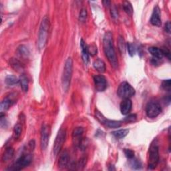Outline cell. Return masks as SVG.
Instances as JSON below:
<instances>
[{"label": "cell", "mask_w": 171, "mask_h": 171, "mask_svg": "<svg viewBox=\"0 0 171 171\" xmlns=\"http://www.w3.org/2000/svg\"><path fill=\"white\" fill-rule=\"evenodd\" d=\"M103 47L106 56L108 58L110 64L114 68H117L118 62L115 49L114 47L113 36L111 32H106L103 38Z\"/></svg>", "instance_id": "6da1fadb"}, {"label": "cell", "mask_w": 171, "mask_h": 171, "mask_svg": "<svg viewBox=\"0 0 171 171\" xmlns=\"http://www.w3.org/2000/svg\"><path fill=\"white\" fill-rule=\"evenodd\" d=\"M49 28V20L48 16H44L42 20L41 24H40L38 39V46L39 49H44L46 46L48 36Z\"/></svg>", "instance_id": "7a4b0ae2"}, {"label": "cell", "mask_w": 171, "mask_h": 171, "mask_svg": "<svg viewBox=\"0 0 171 171\" xmlns=\"http://www.w3.org/2000/svg\"><path fill=\"white\" fill-rule=\"evenodd\" d=\"M73 72V61L71 58H68L65 62L64 71L62 74V87L65 92H67L69 88Z\"/></svg>", "instance_id": "3957f363"}, {"label": "cell", "mask_w": 171, "mask_h": 171, "mask_svg": "<svg viewBox=\"0 0 171 171\" xmlns=\"http://www.w3.org/2000/svg\"><path fill=\"white\" fill-rule=\"evenodd\" d=\"M159 162V147L157 140H154L149 148V158L148 168L153 170L157 167Z\"/></svg>", "instance_id": "277c9868"}, {"label": "cell", "mask_w": 171, "mask_h": 171, "mask_svg": "<svg viewBox=\"0 0 171 171\" xmlns=\"http://www.w3.org/2000/svg\"><path fill=\"white\" fill-rule=\"evenodd\" d=\"M32 160V156L31 154H25L21 156L16 163H14L13 165L10 166L8 168L7 170H20L25 167H28L30 164Z\"/></svg>", "instance_id": "5b68a950"}, {"label": "cell", "mask_w": 171, "mask_h": 171, "mask_svg": "<svg viewBox=\"0 0 171 171\" xmlns=\"http://www.w3.org/2000/svg\"><path fill=\"white\" fill-rule=\"evenodd\" d=\"M118 96L123 99L130 98L135 94L134 88L127 82H123L120 84L117 90Z\"/></svg>", "instance_id": "8992f818"}, {"label": "cell", "mask_w": 171, "mask_h": 171, "mask_svg": "<svg viewBox=\"0 0 171 171\" xmlns=\"http://www.w3.org/2000/svg\"><path fill=\"white\" fill-rule=\"evenodd\" d=\"M66 130L61 128L59 130L54 144L53 153L55 156H57L60 152V150H62L63 145L65 142V140H66Z\"/></svg>", "instance_id": "52a82bcc"}, {"label": "cell", "mask_w": 171, "mask_h": 171, "mask_svg": "<svg viewBox=\"0 0 171 171\" xmlns=\"http://www.w3.org/2000/svg\"><path fill=\"white\" fill-rule=\"evenodd\" d=\"M162 108L161 106L156 101H151L148 103L146 107V113L147 117L150 118H154L161 113Z\"/></svg>", "instance_id": "ba28073f"}, {"label": "cell", "mask_w": 171, "mask_h": 171, "mask_svg": "<svg viewBox=\"0 0 171 171\" xmlns=\"http://www.w3.org/2000/svg\"><path fill=\"white\" fill-rule=\"evenodd\" d=\"M50 134H51V128L48 124H44L41 130V139H40V145L42 150H45L48 146Z\"/></svg>", "instance_id": "9c48e42d"}, {"label": "cell", "mask_w": 171, "mask_h": 171, "mask_svg": "<svg viewBox=\"0 0 171 171\" xmlns=\"http://www.w3.org/2000/svg\"><path fill=\"white\" fill-rule=\"evenodd\" d=\"M96 90L97 92H104L107 88V81L102 75H94L93 76Z\"/></svg>", "instance_id": "30bf717a"}, {"label": "cell", "mask_w": 171, "mask_h": 171, "mask_svg": "<svg viewBox=\"0 0 171 171\" xmlns=\"http://www.w3.org/2000/svg\"><path fill=\"white\" fill-rule=\"evenodd\" d=\"M150 23L154 26L159 27L161 26V12L158 6H155L153 10L151 18H150Z\"/></svg>", "instance_id": "8fae6325"}, {"label": "cell", "mask_w": 171, "mask_h": 171, "mask_svg": "<svg viewBox=\"0 0 171 171\" xmlns=\"http://www.w3.org/2000/svg\"><path fill=\"white\" fill-rule=\"evenodd\" d=\"M84 129L82 127H77L72 132V139L74 144L76 147H80L82 144Z\"/></svg>", "instance_id": "7c38bea8"}, {"label": "cell", "mask_w": 171, "mask_h": 171, "mask_svg": "<svg viewBox=\"0 0 171 171\" xmlns=\"http://www.w3.org/2000/svg\"><path fill=\"white\" fill-rule=\"evenodd\" d=\"M132 103L130 98L124 99L122 102L120 103V112L123 115H127L131 111Z\"/></svg>", "instance_id": "4fadbf2b"}, {"label": "cell", "mask_w": 171, "mask_h": 171, "mask_svg": "<svg viewBox=\"0 0 171 171\" xmlns=\"http://www.w3.org/2000/svg\"><path fill=\"white\" fill-rule=\"evenodd\" d=\"M70 162V156L67 151H64L60 155L58 161V167L60 168H65L68 166Z\"/></svg>", "instance_id": "5bb4252c"}, {"label": "cell", "mask_w": 171, "mask_h": 171, "mask_svg": "<svg viewBox=\"0 0 171 171\" xmlns=\"http://www.w3.org/2000/svg\"><path fill=\"white\" fill-rule=\"evenodd\" d=\"M80 48H81L82 49V57L83 62L86 65H87L89 62V54L87 45L85 43L83 39H82L81 41H80Z\"/></svg>", "instance_id": "9a60e30c"}, {"label": "cell", "mask_w": 171, "mask_h": 171, "mask_svg": "<svg viewBox=\"0 0 171 171\" xmlns=\"http://www.w3.org/2000/svg\"><path fill=\"white\" fill-rule=\"evenodd\" d=\"M14 100L10 97L5 98L1 102L0 105V109H1V112L3 113L4 111H7L10 108V107L13 104Z\"/></svg>", "instance_id": "2e32d148"}, {"label": "cell", "mask_w": 171, "mask_h": 171, "mask_svg": "<svg viewBox=\"0 0 171 171\" xmlns=\"http://www.w3.org/2000/svg\"><path fill=\"white\" fill-rule=\"evenodd\" d=\"M14 156V149L12 147H8L5 150L2 155V160L3 163H7L12 160Z\"/></svg>", "instance_id": "e0dca14e"}, {"label": "cell", "mask_w": 171, "mask_h": 171, "mask_svg": "<svg viewBox=\"0 0 171 171\" xmlns=\"http://www.w3.org/2000/svg\"><path fill=\"white\" fill-rule=\"evenodd\" d=\"M94 68L100 73H104L106 71V64L103 60L96 59L93 62Z\"/></svg>", "instance_id": "ac0fdd59"}, {"label": "cell", "mask_w": 171, "mask_h": 171, "mask_svg": "<svg viewBox=\"0 0 171 171\" xmlns=\"http://www.w3.org/2000/svg\"><path fill=\"white\" fill-rule=\"evenodd\" d=\"M148 52L151 54L152 56L157 59H162L164 56L161 49L156 47H150L148 48Z\"/></svg>", "instance_id": "d6986e66"}, {"label": "cell", "mask_w": 171, "mask_h": 171, "mask_svg": "<svg viewBox=\"0 0 171 171\" xmlns=\"http://www.w3.org/2000/svg\"><path fill=\"white\" fill-rule=\"evenodd\" d=\"M19 83L21 88L24 92H27L29 90V81L27 77L24 74L22 75L19 78Z\"/></svg>", "instance_id": "ffe728a7"}, {"label": "cell", "mask_w": 171, "mask_h": 171, "mask_svg": "<svg viewBox=\"0 0 171 171\" xmlns=\"http://www.w3.org/2000/svg\"><path fill=\"white\" fill-rule=\"evenodd\" d=\"M106 127L109 128H118L121 127L122 123L120 121H117V120H112L107 119L106 120L104 124Z\"/></svg>", "instance_id": "44dd1931"}, {"label": "cell", "mask_w": 171, "mask_h": 171, "mask_svg": "<svg viewBox=\"0 0 171 171\" xmlns=\"http://www.w3.org/2000/svg\"><path fill=\"white\" fill-rule=\"evenodd\" d=\"M128 132H129V130L128 129H122V130H116V131L112 132V134L116 138L122 139V138H124L125 137H127Z\"/></svg>", "instance_id": "7402d4cb"}, {"label": "cell", "mask_w": 171, "mask_h": 171, "mask_svg": "<svg viewBox=\"0 0 171 171\" xmlns=\"http://www.w3.org/2000/svg\"><path fill=\"white\" fill-rule=\"evenodd\" d=\"M5 82L8 86H14L19 82V79L13 75H8L5 79Z\"/></svg>", "instance_id": "603a6c76"}, {"label": "cell", "mask_w": 171, "mask_h": 171, "mask_svg": "<svg viewBox=\"0 0 171 171\" xmlns=\"http://www.w3.org/2000/svg\"><path fill=\"white\" fill-rule=\"evenodd\" d=\"M10 66L17 71H21L23 68L22 64L16 58H12L10 60Z\"/></svg>", "instance_id": "cb8c5ba5"}, {"label": "cell", "mask_w": 171, "mask_h": 171, "mask_svg": "<svg viewBox=\"0 0 171 171\" xmlns=\"http://www.w3.org/2000/svg\"><path fill=\"white\" fill-rule=\"evenodd\" d=\"M122 8L124 9V11L127 13L128 16H132L133 13V8L132 6V4L130 3L128 1H124L122 3Z\"/></svg>", "instance_id": "d4e9b609"}, {"label": "cell", "mask_w": 171, "mask_h": 171, "mask_svg": "<svg viewBox=\"0 0 171 171\" xmlns=\"http://www.w3.org/2000/svg\"><path fill=\"white\" fill-rule=\"evenodd\" d=\"M18 55H19L20 56L22 57H28L29 54V49H28V48L26 46H20L18 49Z\"/></svg>", "instance_id": "484cf974"}, {"label": "cell", "mask_w": 171, "mask_h": 171, "mask_svg": "<svg viewBox=\"0 0 171 171\" xmlns=\"http://www.w3.org/2000/svg\"><path fill=\"white\" fill-rule=\"evenodd\" d=\"M22 127L21 124L18 123L15 125L14 129H13L15 138H16V139H18L22 134Z\"/></svg>", "instance_id": "4316f807"}, {"label": "cell", "mask_w": 171, "mask_h": 171, "mask_svg": "<svg viewBox=\"0 0 171 171\" xmlns=\"http://www.w3.org/2000/svg\"><path fill=\"white\" fill-rule=\"evenodd\" d=\"M95 116H96V119L102 124H104L106 120H107V118H105L104 117V115L101 112H99L98 110H97L95 111Z\"/></svg>", "instance_id": "83f0119b"}, {"label": "cell", "mask_w": 171, "mask_h": 171, "mask_svg": "<svg viewBox=\"0 0 171 171\" xmlns=\"http://www.w3.org/2000/svg\"><path fill=\"white\" fill-rule=\"evenodd\" d=\"M88 16V13H87V10L86 9H82L81 11L80 12L79 14V20L80 22H85Z\"/></svg>", "instance_id": "f1b7e54d"}, {"label": "cell", "mask_w": 171, "mask_h": 171, "mask_svg": "<svg viewBox=\"0 0 171 171\" xmlns=\"http://www.w3.org/2000/svg\"><path fill=\"white\" fill-rule=\"evenodd\" d=\"M118 47L120 52L122 54H124L126 50V45L124 44V40L123 38L120 36L118 38Z\"/></svg>", "instance_id": "f546056e"}, {"label": "cell", "mask_w": 171, "mask_h": 171, "mask_svg": "<svg viewBox=\"0 0 171 171\" xmlns=\"http://www.w3.org/2000/svg\"><path fill=\"white\" fill-rule=\"evenodd\" d=\"M162 88L165 90L166 91L170 92V88H171V81L170 80H165L162 82V85H161Z\"/></svg>", "instance_id": "4dcf8cb0"}, {"label": "cell", "mask_w": 171, "mask_h": 171, "mask_svg": "<svg viewBox=\"0 0 171 171\" xmlns=\"http://www.w3.org/2000/svg\"><path fill=\"white\" fill-rule=\"evenodd\" d=\"M97 46L94 44H91L90 46L88 47V51L89 55H91L92 56H94V55L97 54Z\"/></svg>", "instance_id": "1f68e13d"}, {"label": "cell", "mask_w": 171, "mask_h": 171, "mask_svg": "<svg viewBox=\"0 0 171 171\" xmlns=\"http://www.w3.org/2000/svg\"><path fill=\"white\" fill-rule=\"evenodd\" d=\"M127 49L128 54L130 56H133L135 54V47L132 43H128L127 44Z\"/></svg>", "instance_id": "d6a6232c"}, {"label": "cell", "mask_w": 171, "mask_h": 171, "mask_svg": "<svg viewBox=\"0 0 171 171\" xmlns=\"http://www.w3.org/2000/svg\"><path fill=\"white\" fill-rule=\"evenodd\" d=\"M124 154L126 157H127L128 159H132L134 158V153L132 151V150L130 149H125L124 150Z\"/></svg>", "instance_id": "836d02e7"}, {"label": "cell", "mask_w": 171, "mask_h": 171, "mask_svg": "<svg viewBox=\"0 0 171 171\" xmlns=\"http://www.w3.org/2000/svg\"><path fill=\"white\" fill-rule=\"evenodd\" d=\"M130 160H131V166L133 168L138 169L140 168V167H141V164H140V162L138 161V160L134 159V158L130 159Z\"/></svg>", "instance_id": "e575fe53"}, {"label": "cell", "mask_w": 171, "mask_h": 171, "mask_svg": "<svg viewBox=\"0 0 171 171\" xmlns=\"http://www.w3.org/2000/svg\"><path fill=\"white\" fill-rule=\"evenodd\" d=\"M136 120H137V115L130 114L124 119V121L126 122H134Z\"/></svg>", "instance_id": "d590c367"}, {"label": "cell", "mask_w": 171, "mask_h": 171, "mask_svg": "<svg viewBox=\"0 0 171 171\" xmlns=\"http://www.w3.org/2000/svg\"><path fill=\"white\" fill-rule=\"evenodd\" d=\"M8 124L7 120L6 118V117L2 113L1 114V121H0V124H1V127L2 128H5L6 127V125Z\"/></svg>", "instance_id": "8d00e7d4"}, {"label": "cell", "mask_w": 171, "mask_h": 171, "mask_svg": "<svg viewBox=\"0 0 171 171\" xmlns=\"http://www.w3.org/2000/svg\"><path fill=\"white\" fill-rule=\"evenodd\" d=\"M163 56L167 57L168 60H170V50L167 48H163L161 49Z\"/></svg>", "instance_id": "74e56055"}, {"label": "cell", "mask_w": 171, "mask_h": 171, "mask_svg": "<svg viewBox=\"0 0 171 171\" xmlns=\"http://www.w3.org/2000/svg\"><path fill=\"white\" fill-rule=\"evenodd\" d=\"M86 157H83V158H82L81 159H80V160H79V162L78 163V164H77V167H84V166L86 165Z\"/></svg>", "instance_id": "f35d334b"}, {"label": "cell", "mask_w": 171, "mask_h": 171, "mask_svg": "<svg viewBox=\"0 0 171 171\" xmlns=\"http://www.w3.org/2000/svg\"><path fill=\"white\" fill-rule=\"evenodd\" d=\"M110 10H111L112 17L113 18H118V12H117V8H116L114 6H111V9H110Z\"/></svg>", "instance_id": "ab89813d"}, {"label": "cell", "mask_w": 171, "mask_h": 171, "mask_svg": "<svg viewBox=\"0 0 171 171\" xmlns=\"http://www.w3.org/2000/svg\"><path fill=\"white\" fill-rule=\"evenodd\" d=\"M170 26H170V22H168L167 23L165 24V28H164L165 31L167 32V33H168V34L170 33Z\"/></svg>", "instance_id": "60d3db41"}, {"label": "cell", "mask_w": 171, "mask_h": 171, "mask_svg": "<svg viewBox=\"0 0 171 171\" xmlns=\"http://www.w3.org/2000/svg\"><path fill=\"white\" fill-rule=\"evenodd\" d=\"M110 3H111V2L110 1H103L104 6H105L106 7H110Z\"/></svg>", "instance_id": "b9f144b4"}]
</instances>
